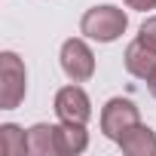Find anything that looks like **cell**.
I'll return each instance as SVG.
<instances>
[{"label": "cell", "mask_w": 156, "mask_h": 156, "mask_svg": "<svg viewBox=\"0 0 156 156\" xmlns=\"http://www.w3.org/2000/svg\"><path fill=\"white\" fill-rule=\"evenodd\" d=\"M58 61H61V70L70 83H86L95 76V52L89 49V43L83 37H70L61 43V52H58Z\"/></svg>", "instance_id": "cell-3"}, {"label": "cell", "mask_w": 156, "mask_h": 156, "mask_svg": "<svg viewBox=\"0 0 156 156\" xmlns=\"http://www.w3.org/2000/svg\"><path fill=\"white\" fill-rule=\"evenodd\" d=\"M101 135L110 138V141H119L132 126L141 122V110L135 107V101L129 98H110L104 107H101Z\"/></svg>", "instance_id": "cell-4"}, {"label": "cell", "mask_w": 156, "mask_h": 156, "mask_svg": "<svg viewBox=\"0 0 156 156\" xmlns=\"http://www.w3.org/2000/svg\"><path fill=\"white\" fill-rule=\"evenodd\" d=\"M147 92H150V95L156 98V67H153V73L147 76Z\"/></svg>", "instance_id": "cell-13"}, {"label": "cell", "mask_w": 156, "mask_h": 156, "mask_svg": "<svg viewBox=\"0 0 156 156\" xmlns=\"http://www.w3.org/2000/svg\"><path fill=\"white\" fill-rule=\"evenodd\" d=\"M116 144H119V150L126 156H156V132L150 126H144V122L132 126Z\"/></svg>", "instance_id": "cell-6"}, {"label": "cell", "mask_w": 156, "mask_h": 156, "mask_svg": "<svg viewBox=\"0 0 156 156\" xmlns=\"http://www.w3.org/2000/svg\"><path fill=\"white\" fill-rule=\"evenodd\" d=\"M122 64H126V70H129L132 76L147 80V76L153 73V67H156V52L147 49V46L135 37V40L126 46V52H122Z\"/></svg>", "instance_id": "cell-7"}, {"label": "cell", "mask_w": 156, "mask_h": 156, "mask_svg": "<svg viewBox=\"0 0 156 156\" xmlns=\"http://www.w3.org/2000/svg\"><path fill=\"white\" fill-rule=\"evenodd\" d=\"M126 28H129V16L119 6H110V3L92 6L80 19V34L86 40H95V43H113L126 34Z\"/></svg>", "instance_id": "cell-1"}, {"label": "cell", "mask_w": 156, "mask_h": 156, "mask_svg": "<svg viewBox=\"0 0 156 156\" xmlns=\"http://www.w3.org/2000/svg\"><path fill=\"white\" fill-rule=\"evenodd\" d=\"M86 147H89L86 126H76V122H61L58 126V156H80Z\"/></svg>", "instance_id": "cell-9"}, {"label": "cell", "mask_w": 156, "mask_h": 156, "mask_svg": "<svg viewBox=\"0 0 156 156\" xmlns=\"http://www.w3.org/2000/svg\"><path fill=\"white\" fill-rule=\"evenodd\" d=\"M28 150H31V156H58V126H49V122L31 126Z\"/></svg>", "instance_id": "cell-8"}, {"label": "cell", "mask_w": 156, "mask_h": 156, "mask_svg": "<svg viewBox=\"0 0 156 156\" xmlns=\"http://www.w3.org/2000/svg\"><path fill=\"white\" fill-rule=\"evenodd\" d=\"M0 153L6 156H25L28 150V132L16 122H3L0 126Z\"/></svg>", "instance_id": "cell-10"}, {"label": "cell", "mask_w": 156, "mask_h": 156, "mask_svg": "<svg viewBox=\"0 0 156 156\" xmlns=\"http://www.w3.org/2000/svg\"><path fill=\"white\" fill-rule=\"evenodd\" d=\"M55 116L61 119V122H76V126H86L89 119H92V98L86 95V89L83 86H76V83H70V86H64V89H58L55 92Z\"/></svg>", "instance_id": "cell-5"}, {"label": "cell", "mask_w": 156, "mask_h": 156, "mask_svg": "<svg viewBox=\"0 0 156 156\" xmlns=\"http://www.w3.org/2000/svg\"><path fill=\"white\" fill-rule=\"evenodd\" d=\"M28 92V70L16 52H0V110H16Z\"/></svg>", "instance_id": "cell-2"}, {"label": "cell", "mask_w": 156, "mask_h": 156, "mask_svg": "<svg viewBox=\"0 0 156 156\" xmlns=\"http://www.w3.org/2000/svg\"><path fill=\"white\" fill-rule=\"evenodd\" d=\"M138 40H141L147 49H153V52H156V16H150V19L141 25V31H138Z\"/></svg>", "instance_id": "cell-11"}, {"label": "cell", "mask_w": 156, "mask_h": 156, "mask_svg": "<svg viewBox=\"0 0 156 156\" xmlns=\"http://www.w3.org/2000/svg\"><path fill=\"white\" fill-rule=\"evenodd\" d=\"M122 3H126L129 9H138V12H150V9H156V0H122Z\"/></svg>", "instance_id": "cell-12"}]
</instances>
